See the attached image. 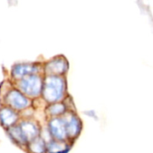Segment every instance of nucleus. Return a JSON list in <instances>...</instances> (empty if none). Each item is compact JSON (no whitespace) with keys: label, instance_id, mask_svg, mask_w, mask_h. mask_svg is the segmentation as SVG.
Returning a JSON list of instances; mask_svg holds the SVG:
<instances>
[{"label":"nucleus","instance_id":"1a4fd4ad","mask_svg":"<svg viewBox=\"0 0 153 153\" xmlns=\"http://www.w3.org/2000/svg\"><path fill=\"white\" fill-rule=\"evenodd\" d=\"M44 126L50 139L64 142L68 141V136L63 117L47 118Z\"/></svg>","mask_w":153,"mask_h":153},{"label":"nucleus","instance_id":"9d476101","mask_svg":"<svg viewBox=\"0 0 153 153\" xmlns=\"http://www.w3.org/2000/svg\"><path fill=\"white\" fill-rule=\"evenodd\" d=\"M21 119V113L17 112L8 106L0 104V126L4 130L14 126L19 123Z\"/></svg>","mask_w":153,"mask_h":153},{"label":"nucleus","instance_id":"7ed1b4c3","mask_svg":"<svg viewBox=\"0 0 153 153\" xmlns=\"http://www.w3.org/2000/svg\"><path fill=\"white\" fill-rule=\"evenodd\" d=\"M44 82L43 74H35L28 75L18 82L14 85L29 99L35 101L40 100Z\"/></svg>","mask_w":153,"mask_h":153},{"label":"nucleus","instance_id":"39448f33","mask_svg":"<svg viewBox=\"0 0 153 153\" xmlns=\"http://www.w3.org/2000/svg\"><path fill=\"white\" fill-rule=\"evenodd\" d=\"M35 74H43V62H20L12 65L9 79L14 83L19 80Z\"/></svg>","mask_w":153,"mask_h":153},{"label":"nucleus","instance_id":"0eeeda50","mask_svg":"<svg viewBox=\"0 0 153 153\" xmlns=\"http://www.w3.org/2000/svg\"><path fill=\"white\" fill-rule=\"evenodd\" d=\"M66 133L68 136V141L75 143L82 134L83 129V122L80 116L77 114L76 110H70L65 115L63 116Z\"/></svg>","mask_w":153,"mask_h":153},{"label":"nucleus","instance_id":"f257e3e1","mask_svg":"<svg viewBox=\"0 0 153 153\" xmlns=\"http://www.w3.org/2000/svg\"><path fill=\"white\" fill-rule=\"evenodd\" d=\"M42 129L43 126L37 118H22L17 125L4 131L9 140L24 151L30 141L41 135Z\"/></svg>","mask_w":153,"mask_h":153},{"label":"nucleus","instance_id":"20e7f679","mask_svg":"<svg viewBox=\"0 0 153 153\" xmlns=\"http://www.w3.org/2000/svg\"><path fill=\"white\" fill-rule=\"evenodd\" d=\"M0 104L8 106L19 113L34 106L33 100L23 94L14 84L0 98Z\"/></svg>","mask_w":153,"mask_h":153},{"label":"nucleus","instance_id":"423d86ee","mask_svg":"<svg viewBox=\"0 0 153 153\" xmlns=\"http://www.w3.org/2000/svg\"><path fill=\"white\" fill-rule=\"evenodd\" d=\"M70 64L64 55L55 56L48 60L43 62V74L66 76L69 72Z\"/></svg>","mask_w":153,"mask_h":153},{"label":"nucleus","instance_id":"f03ea898","mask_svg":"<svg viewBox=\"0 0 153 153\" xmlns=\"http://www.w3.org/2000/svg\"><path fill=\"white\" fill-rule=\"evenodd\" d=\"M68 93L66 76L44 75L41 100L45 105L64 101Z\"/></svg>","mask_w":153,"mask_h":153},{"label":"nucleus","instance_id":"9b49d317","mask_svg":"<svg viewBox=\"0 0 153 153\" xmlns=\"http://www.w3.org/2000/svg\"><path fill=\"white\" fill-rule=\"evenodd\" d=\"M74 143L69 141L49 140L47 143V153H69Z\"/></svg>","mask_w":153,"mask_h":153},{"label":"nucleus","instance_id":"6e6552de","mask_svg":"<svg viewBox=\"0 0 153 153\" xmlns=\"http://www.w3.org/2000/svg\"><path fill=\"white\" fill-rule=\"evenodd\" d=\"M70 110H76L73 98L68 95L64 101L56 102L45 105L43 108V114L45 119L50 117H59L65 115Z\"/></svg>","mask_w":153,"mask_h":153},{"label":"nucleus","instance_id":"f8f14e48","mask_svg":"<svg viewBox=\"0 0 153 153\" xmlns=\"http://www.w3.org/2000/svg\"><path fill=\"white\" fill-rule=\"evenodd\" d=\"M48 142L40 135L30 141L24 149L26 153H47Z\"/></svg>","mask_w":153,"mask_h":153}]
</instances>
